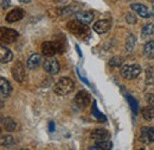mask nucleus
Returning a JSON list of instances; mask_svg holds the SVG:
<instances>
[{
  "label": "nucleus",
  "instance_id": "obj_5",
  "mask_svg": "<svg viewBox=\"0 0 154 150\" xmlns=\"http://www.w3.org/2000/svg\"><path fill=\"white\" fill-rule=\"evenodd\" d=\"M74 103H75V105H76L78 109H84V107H87V106L90 105V103H91V96H90V94L88 93L87 91L82 90V91H79V92L75 95Z\"/></svg>",
  "mask_w": 154,
  "mask_h": 150
},
{
  "label": "nucleus",
  "instance_id": "obj_15",
  "mask_svg": "<svg viewBox=\"0 0 154 150\" xmlns=\"http://www.w3.org/2000/svg\"><path fill=\"white\" fill-rule=\"evenodd\" d=\"M0 60H1V63H8L13 60L12 51L8 48H6L5 45L0 47Z\"/></svg>",
  "mask_w": 154,
  "mask_h": 150
},
{
  "label": "nucleus",
  "instance_id": "obj_17",
  "mask_svg": "<svg viewBox=\"0 0 154 150\" xmlns=\"http://www.w3.org/2000/svg\"><path fill=\"white\" fill-rule=\"evenodd\" d=\"M42 64V56L39 54H33L27 60V67L30 69H36Z\"/></svg>",
  "mask_w": 154,
  "mask_h": 150
},
{
  "label": "nucleus",
  "instance_id": "obj_26",
  "mask_svg": "<svg viewBox=\"0 0 154 150\" xmlns=\"http://www.w3.org/2000/svg\"><path fill=\"white\" fill-rule=\"evenodd\" d=\"M127 99H128V103H129V105H131L133 112H134L135 114H137V109H139V104H137V101L135 100L132 95H127Z\"/></svg>",
  "mask_w": 154,
  "mask_h": 150
},
{
  "label": "nucleus",
  "instance_id": "obj_18",
  "mask_svg": "<svg viewBox=\"0 0 154 150\" xmlns=\"http://www.w3.org/2000/svg\"><path fill=\"white\" fill-rule=\"evenodd\" d=\"M90 137H91L93 139H97V141L107 139V138L109 137V131L106 130V129H96V130L91 131Z\"/></svg>",
  "mask_w": 154,
  "mask_h": 150
},
{
  "label": "nucleus",
  "instance_id": "obj_25",
  "mask_svg": "<svg viewBox=\"0 0 154 150\" xmlns=\"http://www.w3.org/2000/svg\"><path fill=\"white\" fill-rule=\"evenodd\" d=\"M123 62H125L123 57L114 56L110 61H109V66H110V67H114V68H120V67H122Z\"/></svg>",
  "mask_w": 154,
  "mask_h": 150
},
{
  "label": "nucleus",
  "instance_id": "obj_1",
  "mask_svg": "<svg viewBox=\"0 0 154 150\" xmlns=\"http://www.w3.org/2000/svg\"><path fill=\"white\" fill-rule=\"evenodd\" d=\"M74 88H75V82L70 77L63 76L54 86V92L59 96H65V95L71 93L74 91Z\"/></svg>",
  "mask_w": 154,
  "mask_h": 150
},
{
  "label": "nucleus",
  "instance_id": "obj_31",
  "mask_svg": "<svg viewBox=\"0 0 154 150\" xmlns=\"http://www.w3.org/2000/svg\"><path fill=\"white\" fill-rule=\"evenodd\" d=\"M10 6V0H1V7L2 10H6Z\"/></svg>",
  "mask_w": 154,
  "mask_h": 150
},
{
  "label": "nucleus",
  "instance_id": "obj_30",
  "mask_svg": "<svg viewBox=\"0 0 154 150\" xmlns=\"http://www.w3.org/2000/svg\"><path fill=\"white\" fill-rule=\"evenodd\" d=\"M146 101L148 103V105H153L154 106V94H146Z\"/></svg>",
  "mask_w": 154,
  "mask_h": 150
},
{
  "label": "nucleus",
  "instance_id": "obj_14",
  "mask_svg": "<svg viewBox=\"0 0 154 150\" xmlns=\"http://www.w3.org/2000/svg\"><path fill=\"white\" fill-rule=\"evenodd\" d=\"M1 125L2 128L8 132H12V131H16L17 130V123L13 118L11 117H4L1 119Z\"/></svg>",
  "mask_w": 154,
  "mask_h": 150
},
{
  "label": "nucleus",
  "instance_id": "obj_10",
  "mask_svg": "<svg viewBox=\"0 0 154 150\" xmlns=\"http://www.w3.org/2000/svg\"><path fill=\"white\" fill-rule=\"evenodd\" d=\"M131 7H132L133 11H135V13H137V15H139L140 17H142V18H149V17L152 16V13H151V11L148 10V7H147L146 5H143V4L134 2V4L131 5Z\"/></svg>",
  "mask_w": 154,
  "mask_h": 150
},
{
  "label": "nucleus",
  "instance_id": "obj_34",
  "mask_svg": "<svg viewBox=\"0 0 154 150\" xmlns=\"http://www.w3.org/2000/svg\"><path fill=\"white\" fill-rule=\"evenodd\" d=\"M149 1H153V2H154V0H149Z\"/></svg>",
  "mask_w": 154,
  "mask_h": 150
},
{
  "label": "nucleus",
  "instance_id": "obj_22",
  "mask_svg": "<svg viewBox=\"0 0 154 150\" xmlns=\"http://www.w3.org/2000/svg\"><path fill=\"white\" fill-rule=\"evenodd\" d=\"M0 142H1L2 147H11V145L16 144V139H14V137L12 135H2Z\"/></svg>",
  "mask_w": 154,
  "mask_h": 150
},
{
  "label": "nucleus",
  "instance_id": "obj_12",
  "mask_svg": "<svg viewBox=\"0 0 154 150\" xmlns=\"http://www.w3.org/2000/svg\"><path fill=\"white\" fill-rule=\"evenodd\" d=\"M0 93H1V100L10 96L12 93V86L8 82V80L5 79L4 76L0 77Z\"/></svg>",
  "mask_w": 154,
  "mask_h": 150
},
{
  "label": "nucleus",
  "instance_id": "obj_32",
  "mask_svg": "<svg viewBox=\"0 0 154 150\" xmlns=\"http://www.w3.org/2000/svg\"><path fill=\"white\" fill-rule=\"evenodd\" d=\"M21 4H29V2H31V0H19Z\"/></svg>",
  "mask_w": 154,
  "mask_h": 150
},
{
  "label": "nucleus",
  "instance_id": "obj_28",
  "mask_svg": "<svg viewBox=\"0 0 154 150\" xmlns=\"http://www.w3.org/2000/svg\"><path fill=\"white\" fill-rule=\"evenodd\" d=\"M126 21L128 24H135L136 23V17H135L133 13H127L126 15Z\"/></svg>",
  "mask_w": 154,
  "mask_h": 150
},
{
  "label": "nucleus",
  "instance_id": "obj_24",
  "mask_svg": "<svg viewBox=\"0 0 154 150\" xmlns=\"http://www.w3.org/2000/svg\"><path fill=\"white\" fill-rule=\"evenodd\" d=\"M135 42H136V38H135L134 35H129L127 39H126V44H125V48H126V51L127 53H132L133 49L135 47Z\"/></svg>",
  "mask_w": 154,
  "mask_h": 150
},
{
  "label": "nucleus",
  "instance_id": "obj_33",
  "mask_svg": "<svg viewBox=\"0 0 154 150\" xmlns=\"http://www.w3.org/2000/svg\"><path fill=\"white\" fill-rule=\"evenodd\" d=\"M151 13H152V17H154V6L153 8H152V11H151Z\"/></svg>",
  "mask_w": 154,
  "mask_h": 150
},
{
  "label": "nucleus",
  "instance_id": "obj_27",
  "mask_svg": "<svg viewBox=\"0 0 154 150\" xmlns=\"http://www.w3.org/2000/svg\"><path fill=\"white\" fill-rule=\"evenodd\" d=\"M93 114H94V116H96L98 120H103V122L106 120V117H104V116H102L101 113L97 111V109H96V103H94V104H93Z\"/></svg>",
  "mask_w": 154,
  "mask_h": 150
},
{
  "label": "nucleus",
  "instance_id": "obj_20",
  "mask_svg": "<svg viewBox=\"0 0 154 150\" xmlns=\"http://www.w3.org/2000/svg\"><path fill=\"white\" fill-rule=\"evenodd\" d=\"M143 55L147 58H154V41H148L143 45Z\"/></svg>",
  "mask_w": 154,
  "mask_h": 150
},
{
  "label": "nucleus",
  "instance_id": "obj_13",
  "mask_svg": "<svg viewBox=\"0 0 154 150\" xmlns=\"http://www.w3.org/2000/svg\"><path fill=\"white\" fill-rule=\"evenodd\" d=\"M25 16V12L24 10L21 8H14L12 11H10L7 15H6V21L7 23H16V21H19L21 19L24 18Z\"/></svg>",
  "mask_w": 154,
  "mask_h": 150
},
{
  "label": "nucleus",
  "instance_id": "obj_29",
  "mask_svg": "<svg viewBox=\"0 0 154 150\" xmlns=\"http://www.w3.org/2000/svg\"><path fill=\"white\" fill-rule=\"evenodd\" d=\"M146 74H147V83H152V81H153L152 68H147V69H146Z\"/></svg>",
  "mask_w": 154,
  "mask_h": 150
},
{
  "label": "nucleus",
  "instance_id": "obj_2",
  "mask_svg": "<svg viewBox=\"0 0 154 150\" xmlns=\"http://www.w3.org/2000/svg\"><path fill=\"white\" fill-rule=\"evenodd\" d=\"M40 50H42V54L45 55L48 57H52L54 55H56L57 53H64V48L60 42L57 41H46L42 44L40 47Z\"/></svg>",
  "mask_w": 154,
  "mask_h": 150
},
{
  "label": "nucleus",
  "instance_id": "obj_7",
  "mask_svg": "<svg viewBox=\"0 0 154 150\" xmlns=\"http://www.w3.org/2000/svg\"><path fill=\"white\" fill-rule=\"evenodd\" d=\"M139 141L143 144L154 142V126H142L139 135Z\"/></svg>",
  "mask_w": 154,
  "mask_h": 150
},
{
  "label": "nucleus",
  "instance_id": "obj_6",
  "mask_svg": "<svg viewBox=\"0 0 154 150\" xmlns=\"http://www.w3.org/2000/svg\"><path fill=\"white\" fill-rule=\"evenodd\" d=\"M43 68L48 74L50 75H57L60 70V66H59L58 61L54 57H49V58L44 60Z\"/></svg>",
  "mask_w": 154,
  "mask_h": 150
},
{
  "label": "nucleus",
  "instance_id": "obj_8",
  "mask_svg": "<svg viewBox=\"0 0 154 150\" xmlns=\"http://www.w3.org/2000/svg\"><path fill=\"white\" fill-rule=\"evenodd\" d=\"M18 36H19V34L17 30L10 29V28H1L0 38H1V42H4V43H13V42H16Z\"/></svg>",
  "mask_w": 154,
  "mask_h": 150
},
{
  "label": "nucleus",
  "instance_id": "obj_4",
  "mask_svg": "<svg viewBox=\"0 0 154 150\" xmlns=\"http://www.w3.org/2000/svg\"><path fill=\"white\" fill-rule=\"evenodd\" d=\"M68 30L74 34L75 36H78V37H84L89 34V29L85 24L81 23L79 20H70L66 25Z\"/></svg>",
  "mask_w": 154,
  "mask_h": 150
},
{
  "label": "nucleus",
  "instance_id": "obj_11",
  "mask_svg": "<svg viewBox=\"0 0 154 150\" xmlns=\"http://www.w3.org/2000/svg\"><path fill=\"white\" fill-rule=\"evenodd\" d=\"M110 26H112L110 20L102 19V20H98V21H96V23L94 24L93 29H94V31H95V32L100 34V35H103V34H106V32H108V31H109Z\"/></svg>",
  "mask_w": 154,
  "mask_h": 150
},
{
  "label": "nucleus",
  "instance_id": "obj_16",
  "mask_svg": "<svg viewBox=\"0 0 154 150\" xmlns=\"http://www.w3.org/2000/svg\"><path fill=\"white\" fill-rule=\"evenodd\" d=\"M94 13L93 12H77L76 13V19L79 20L81 23L85 24V25H89L93 20H94Z\"/></svg>",
  "mask_w": 154,
  "mask_h": 150
},
{
  "label": "nucleus",
  "instance_id": "obj_19",
  "mask_svg": "<svg viewBox=\"0 0 154 150\" xmlns=\"http://www.w3.org/2000/svg\"><path fill=\"white\" fill-rule=\"evenodd\" d=\"M113 148V144L112 142L109 141H106V139H101V141H97L95 143V145L90 147V149L93 150H109Z\"/></svg>",
  "mask_w": 154,
  "mask_h": 150
},
{
  "label": "nucleus",
  "instance_id": "obj_9",
  "mask_svg": "<svg viewBox=\"0 0 154 150\" xmlns=\"http://www.w3.org/2000/svg\"><path fill=\"white\" fill-rule=\"evenodd\" d=\"M11 73H12V76H13V79L17 81V82H23L24 81V79H25V67H24V64L21 63V62H16L14 64H13V67L11 68Z\"/></svg>",
  "mask_w": 154,
  "mask_h": 150
},
{
  "label": "nucleus",
  "instance_id": "obj_21",
  "mask_svg": "<svg viewBox=\"0 0 154 150\" xmlns=\"http://www.w3.org/2000/svg\"><path fill=\"white\" fill-rule=\"evenodd\" d=\"M141 114H142L143 119H146L148 122L152 120L154 118V106L153 105H148V106L143 107L142 111H141Z\"/></svg>",
  "mask_w": 154,
  "mask_h": 150
},
{
  "label": "nucleus",
  "instance_id": "obj_23",
  "mask_svg": "<svg viewBox=\"0 0 154 150\" xmlns=\"http://www.w3.org/2000/svg\"><path fill=\"white\" fill-rule=\"evenodd\" d=\"M141 35H142V37L143 38H148V37H151V36H153L154 35V24H152V23L146 24V25L142 28V30H141Z\"/></svg>",
  "mask_w": 154,
  "mask_h": 150
},
{
  "label": "nucleus",
  "instance_id": "obj_3",
  "mask_svg": "<svg viewBox=\"0 0 154 150\" xmlns=\"http://www.w3.org/2000/svg\"><path fill=\"white\" fill-rule=\"evenodd\" d=\"M141 67L139 64H126V66H122L121 69H120V74L122 77L127 79V80H134L136 79L139 75L141 74Z\"/></svg>",
  "mask_w": 154,
  "mask_h": 150
}]
</instances>
